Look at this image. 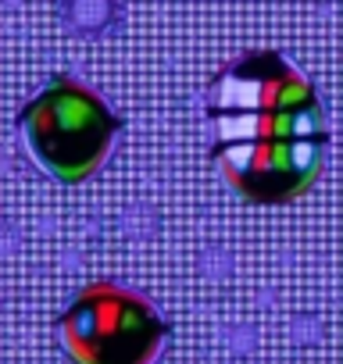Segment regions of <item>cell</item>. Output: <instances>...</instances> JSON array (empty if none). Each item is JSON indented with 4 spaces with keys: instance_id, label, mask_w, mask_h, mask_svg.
I'll return each instance as SVG.
<instances>
[{
    "instance_id": "obj_2",
    "label": "cell",
    "mask_w": 343,
    "mask_h": 364,
    "mask_svg": "<svg viewBox=\"0 0 343 364\" xmlns=\"http://www.w3.org/2000/svg\"><path fill=\"white\" fill-rule=\"evenodd\" d=\"M19 132L51 178L79 186L107 161L122 132V118L90 86L75 82L72 75H54L22 107Z\"/></svg>"
},
{
    "instance_id": "obj_1",
    "label": "cell",
    "mask_w": 343,
    "mask_h": 364,
    "mask_svg": "<svg viewBox=\"0 0 343 364\" xmlns=\"http://www.w3.org/2000/svg\"><path fill=\"white\" fill-rule=\"evenodd\" d=\"M211 161L250 204L304 197L325 164V111L315 86L275 50H250L208 86Z\"/></svg>"
},
{
    "instance_id": "obj_3",
    "label": "cell",
    "mask_w": 343,
    "mask_h": 364,
    "mask_svg": "<svg viewBox=\"0 0 343 364\" xmlns=\"http://www.w3.org/2000/svg\"><path fill=\"white\" fill-rule=\"evenodd\" d=\"M168 336V321L118 282L86 286L58 318V339L72 364H154Z\"/></svg>"
}]
</instances>
